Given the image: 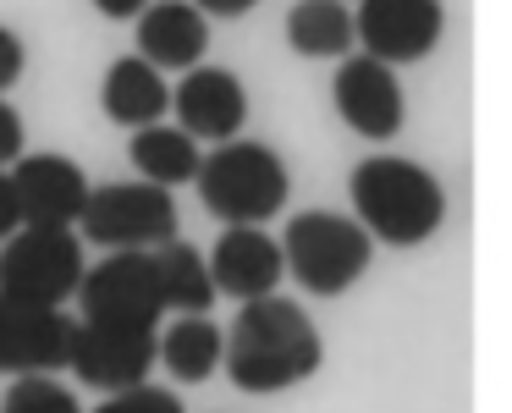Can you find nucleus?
I'll use <instances>...</instances> for the list:
<instances>
[{
	"label": "nucleus",
	"instance_id": "0eeeda50",
	"mask_svg": "<svg viewBox=\"0 0 512 413\" xmlns=\"http://www.w3.org/2000/svg\"><path fill=\"white\" fill-rule=\"evenodd\" d=\"M78 309L83 320H100V325H160V281L155 265H149V248H116L111 259H100L94 270H83L78 281Z\"/></svg>",
	"mask_w": 512,
	"mask_h": 413
},
{
	"label": "nucleus",
	"instance_id": "2eb2a0df",
	"mask_svg": "<svg viewBox=\"0 0 512 413\" xmlns=\"http://www.w3.org/2000/svg\"><path fill=\"white\" fill-rule=\"evenodd\" d=\"M210 50V23L193 0H160L138 12V61L155 72H188Z\"/></svg>",
	"mask_w": 512,
	"mask_h": 413
},
{
	"label": "nucleus",
	"instance_id": "6ab92c4d",
	"mask_svg": "<svg viewBox=\"0 0 512 413\" xmlns=\"http://www.w3.org/2000/svg\"><path fill=\"white\" fill-rule=\"evenodd\" d=\"M155 358L177 380H210L221 364V331L210 325V314H182L166 325V336H155Z\"/></svg>",
	"mask_w": 512,
	"mask_h": 413
},
{
	"label": "nucleus",
	"instance_id": "f03ea898",
	"mask_svg": "<svg viewBox=\"0 0 512 413\" xmlns=\"http://www.w3.org/2000/svg\"><path fill=\"white\" fill-rule=\"evenodd\" d=\"M347 193H353L358 226H364L369 237H380V243H391V248H419L424 237H435L446 221L441 182L424 166L397 160V155L364 160V166L353 171V182H347Z\"/></svg>",
	"mask_w": 512,
	"mask_h": 413
},
{
	"label": "nucleus",
	"instance_id": "aec40b11",
	"mask_svg": "<svg viewBox=\"0 0 512 413\" xmlns=\"http://www.w3.org/2000/svg\"><path fill=\"white\" fill-rule=\"evenodd\" d=\"M287 45L309 61L347 56L353 50V12L342 0H298L287 12Z\"/></svg>",
	"mask_w": 512,
	"mask_h": 413
},
{
	"label": "nucleus",
	"instance_id": "dca6fc26",
	"mask_svg": "<svg viewBox=\"0 0 512 413\" xmlns=\"http://www.w3.org/2000/svg\"><path fill=\"white\" fill-rule=\"evenodd\" d=\"M100 105H105V116H111L116 127H133L138 133V127H155L160 116L171 111V89L149 61L122 56V61H111V72H105Z\"/></svg>",
	"mask_w": 512,
	"mask_h": 413
},
{
	"label": "nucleus",
	"instance_id": "4be33fe9",
	"mask_svg": "<svg viewBox=\"0 0 512 413\" xmlns=\"http://www.w3.org/2000/svg\"><path fill=\"white\" fill-rule=\"evenodd\" d=\"M94 413H188L182 408V397L177 391H166V386H127V391H116V397H105Z\"/></svg>",
	"mask_w": 512,
	"mask_h": 413
},
{
	"label": "nucleus",
	"instance_id": "20e7f679",
	"mask_svg": "<svg viewBox=\"0 0 512 413\" xmlns=\"http://www.w3.org/2000/svg\"><path fill=\"white\" fill-rule=\"evenodd\" d=\"M369 259H375V237L353 215H331V210L292 215L287 243H281V265H292L298 287H309L314 298L347 292L369 270Z\"/></svg>",
	"mask_w": 512,
	"mask_h": 413
},
{
	"label": "nucleus",
	"instance_id": "f8f14e48",
	"mask_svg": "<svg viewBox=\"0 0 512 413\" xmlns=\"http://www.w3.org/2000/svg\"><path fill=\"white\" fill-rule=\"evenodd\" d=\"M331 100H336V116L353 127L358 138H386L402 133V83L391 78L386 61L375 56H347L336 67V83H331Z\"/></svg>",
	"mask_w": 512,
	"mask_h": 413
},
{
	"label": "nucleus",
	"instance_id": "5701e85b",
	"mask_svg": "<svg viewBox=\"0 0 512 413\" xmlns=\"http://www.w3.org/2000/svg\"><path fill=\"white\" fill-rule=\"evenodd\" d=\"M23 61H28V56H23V39H17L12 28H0V94L23 78Z\"/></svg>",
	"mask_w": 512,
	"mask_h": 413
},
{
	"label": "nucleus",
	"instance_id": "412c9836",
	"mask_svg": "<svg viewBox=\"0 0 512 413\" xmlns=\"http://www.w3.org/2000/svg\"><path fill=\"white\" fill-rule=\"evenodd\" d=\"M0 413H83V408H78V397H72L61 380L23 375L12 386V397H6V408H0Z\"/></svg>",
	"mask_w": 512,
	"mask_h": 413
},
{
	"label": "nucleus",
	"instance_id": "9b49d317",
	"mask_svg": "<svg viewBox=\"0 0 512 413\" xmlns=\"http://www.w3.org/2000/svg\"><path fill=\"white\" fill-rule=\"evenodd\" d=\"M12 193L23 226H61L72 232L89 199V177L67 155H17L12 160Z\"/></svg>",
	"mask_w": 512,
	"mask_h": 413
},
{
	"label": "nucleus",
	"instance_id": "6e6552de",
	"mask_svg": "<svg viewBox=\"0 0 512 413\" xmlns=\"http://www.w3.org/2000/svg\"><path fill=\"white\" fill-rule=\"evenodd\" d=\"M446 34V6L441 0H358L353 12V45L364 56L402 67V61H424Z\"/></svg>",
	"mask_w": 512,
	"mask_h": 413
},
{
	"label": "nucleus",
	"instance_id": "f257e3e1",
	"mask_svg": "<svg viewBox=\"0 0 512 413\" xmlns=\"http://www.w3.org/2000/svg\"><path fill=\"white\" fill-rule=\"evenodd\" d=\"M325 347L314 320L292 298H248L232 331H221V364L243 391H287L320 369Z\"/></svg>",
	"mask_w": 512,
	"mask_h": 413
},
{
	"label": "nucleus",
	"instance_id": "ddd939ff",
	"mask_svg": "<svg viewBox=\"0 0 512 413\" xmlns=\"http://www.w3.org/2000/svg\"><path fill=\"white\" fill-rule=\"evenodd\" d=\"M171 111H177V122L188 138L226 144V138H237L248 122V94H243V83H237V72H226V67H188L182 89L171 94Z\"/></svg>",
	"mask_w": 512,
	"mask_h": 413
},
{
	"label": "nucleus",
	"instance_id": "a878e982",
	"mask_svg": "<svg viewBox=\"0 0 512 413\" xmlns=\"http://www.w3.org/2000/svg\"><path fill=\"white\" fill-rule=\"evenodd\" d=\"M204 17H243V12H254L259 0H193Z\"/></svg>",
	"mask_w": 512,
	"mask_h": 413
},
{
	"label": "nucleus",
	"instance_id": "393cba45",
	"mask_svg": "<svg viewBox=\"0 0 512 413\" xmlns=\"http://www.w3.org/2000/svg\"><path fill=\"white\" fill-rule=\"evenodd\" d=\"M23 226V215H17V193H12V171H0V243Z\"/></svg>",
	"mask_w": 512,
	"mask_h": 413
},
{
	"label": "nucleus",
	"instance_id": "423d86ee",
	"mask_svg": "<svg viewBox=\"0 0 512 413\" xmlns=\"http://www.w3.org/2000/svg\"><path fill=\"white\" fill-rule=\"evenodd\" d=\"M78 232L100 248H160L177 237V204H171V188H155L144 177L89 188Z\"/></svg>",
	"mask_w": 512,
	"mask_h": 413
},
{
	"label": "nucleus",
	"instance_id": "bb28decb",
	"mask_svg": "<svg viewBox=\"0 0 512 413\" xmlns=\"http://www.w3.org/2000/svg\"><path fill=\"white\" fill-rule=\"evenodd\" d=\"M94 6H100L111 23H127V17H138L144 6H155V0H94Z\"/></svg>",
	"mask_w": 512,
	"mask_h": 413
},
{
	"label": "nucleus",
	"instance_id": "4468645a",
	"mask_svg": "<svg viewBox=\"0 0 512 413\" xmlns=\"http://www.w3.org/2000/svg\"><path fill=\"white\" fill-rule=\"evenodd\" d=\"M281 243L276 237H265L259 226H226L221 237H215L210 248V281L215 292H226V298H270L281 281Z\"/></svg>",
	"mask_w": 512,
	"mask_h": 413
},
{
	"label": "nucleus",
	"instance_id": "b1692460",
	"mask_svg": "<svg viewBox=\"0 0 512 413\" xmlns=\"http://www.w3.org/2000/svg\"><path fill=\"white\" fill-rule=\"evenodd\" d=\"M17 155H23V116L0 100V166H12Z\"/></svg>",
	"mask_w": 512,
	"mask_h": 413
},
{
	"label": "nucleus",
	"instance_id": "7ed1b4c3",
	"mask_svg": "<svg viewBox=\"0 0 512 413\" xmlns=\"http://www.w3.org/2000/svg\"><path fill=\"white\" fill-rule=\"evenodd\" d=\"M199 199L226 226H259L287 204V166L270 144L226 138L199 160Z\"/></svg>",
	"mask_w": 512,
	"mask_h": 413
},
{
	"label": "nucleus",
	"instance_id": "39448f33",
	"mask_svg": "<svg viewBox=\"0 0 512 413\" xmlns=\"http://www.w3.org/2000/svg\"><path fill=\"white\" fill-rule=\"evenodd\" d=\"M83 248L61 226H17L0 243V298L23 303H67L83 281Z\"/></svg>",
	"mask_w": 512,
	"mask_h": 413
},
{
	"label": "nucleus",
	"instance_id": "1a4fd4ad",
	"mask_svg": "<svg viewBox=\"0 0 512 413\" xmlns=\"http://www.w3.org/2000/svg\"><path fill=\"white\" fill-rule=\"evenodd\" d=\"M72 320L56 303L0 298V375H56L72 358Z\"/></svg>",
	"mask_w": 512,
	"mask_h": 413
},
{
	"label": "nucleus",
	"instance_id": "9d476101",
	"mask_svg": "<svg viewBox=\"0 0 512 413\" xmlns=\"http://www.w3.org/2000/svg\"><path fill=\"white\" fill-rule=\"evenodd\" d=\"M155 336L149 325H100V320H78L72 331V358L83 386H105V391H127L138 380H149L155 369Z\"/></svg>",
	"mask_w": 512,
	"mask_h": 413
},
{
	"label": "nucleus",
	"instance_id": "a211bd4d",
	"mask_svg": "<svg viewBox=\"0 0 512 413\" xmlns=\"http://www.w3.org/2000/svg\"><path fill=\"white\" fill-rule=\"evenodd\" d=\"M127 155H133L138 177L155 182V188H182V182L199 177V138H188L182 127H138L133 144H127Z\"/></svg>",
	"mask_w": 512,
	"mask_h": 413
},
{
	"label": "nucleus",
	"instance_id": "f3484780",
	"mask_svg": "<svg viewBox=\"0 0 512 413\" xmlns=\"http://www.w3.org/2000/svg\"><path fill=\"white\" fill-rule=\"evenodd\" d=\"M149 265H155V281H160V303L177 314H210L215 303V281H210V265H204L199 248H188L182 237L149 248Z\"/></svg>",
	"mask_w": 512,
	"mask_h": 413
}]
</instances>
